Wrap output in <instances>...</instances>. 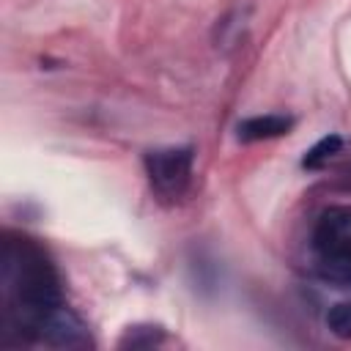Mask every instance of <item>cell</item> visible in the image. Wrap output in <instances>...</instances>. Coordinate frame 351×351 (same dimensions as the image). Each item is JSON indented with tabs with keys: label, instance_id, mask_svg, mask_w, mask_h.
Wrapping results in <instances>:
<instances>
[{
	"label": "cell",
	"instance_id": "1",
	"mask_svg": "<svg viewBox=\"0 0 351 351\" xmlns=\"http://www.w3.org/2000/svg\"><path fill=\"white\" fill-rule=\"evenodd\" d=\"M3 285V343L90 348L85 321L66 304L63 277L49 252L30 236L5 233L0 258Z\"/></svg>",
	"mask_w": 351,
	"mask_h": 351
},
{
	"label": "cell",
	"instance_id": "2",
	"mask_svg": "<svg viewBox=\"0 0 351 351\" xmlns=\"http://www.w3.org/2000/svg\"><path fill=\"white\" fill-rule=\"evenodd\" d=\"M310 250L315 261V271L340 285L351 288V206H329L318 214Z\"/></svg>",
	"mask_w": 351,
	"mask_h": 351
},
{
	"label": "cell",
	"instance_id": "3",
	"mask_svg": "<svg viewBox=\"0 0 351 351\" xmlns=\"http://www.w3.org/2000/svg\"><path fill=\"white\" fill-rule=\"evenodd\" d=\"M143 167L151 184V192L159 203H178L189 186H192V167H195V151L192 145H170V148H154L143 156Z\"/></svg>",
	"mask_w": 351,
	"mask_h": 351
},
{
	"label": "cell",
	"instance_id": "4",
	"mask_svg": "<svg viewBox=\"0 0 351 351\" xmlns=\"http://www.w3.org/2000/svg\"><path fill=\"white\" fill-rule=\"evenodd\" d=\"M291 129H293V118H291V115L269 112V115L244 118V121L236 126V137H239V143H261V140L282 137V134H288Z\"/></svg>",
	"mask_w": 351,
	"mask_h": 351
},
{
	"label": "cell",
	"instance_id": "5",
	"mask_svg": "<svg viewBox=\"0 0 351 351\" xmlns=\"http://www.w3.org/2000/svg\"><path fill=\"white\" fill-rule=\"evenodd\" d=\"M189 274H192V282H195V291L197 293H203V296H214L217 291H219V282H222V277H219V263L211 258V255H206V252H192V258H189Z\"/></svg>",
	"mask_w": 351,
	"mask_h": 351
},
{
	"label": "cell",
	"instance_id": "6",
	"mask_svg": "<svg viewBox=\"0 0 351 351\" xmlns=\"http://www.w3.org/2000/svg\"><path fill=\"white\" fill-rule=\"evenodd\" d=\"M165 340H167V335L159 324H134L121 335L118 348H156Z\"/></svg>",
	"mask_w": 351,
	"mask_h": 351
},
{
	"label": "cell",
	"instance_id": "7",
	"mask_svg": "<svg viewBox=\"0 0 351 351\" xmlns=\"http://www.w3.org/2000/svg\"><path fill=\"white\" fill-rule=\"evenodd\" d=\"M343 148V137L340 134H324L318 143H313L304 156H302V167L304 170H321L329 165V159H335Z\"/></svg>",
	"mask_w": 351,
	"mask_h": 351
},
{
	"label": "cell",
	"instance_id": "8",
	"mask_svg": "<svg viewBox=\"0 0 351 351\" xmlns=\"http://www.w3.org/2000/svg\"><path fill=\"white\" fill-rule=\"evenodd\" d=\"M326 329L340 340H351V302H337L329 307Z\"/></svg>",
	"mask_w": 351,
	"mask_h": 351
}]
</instances>
